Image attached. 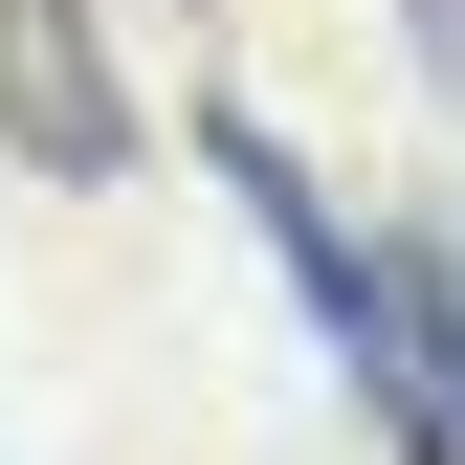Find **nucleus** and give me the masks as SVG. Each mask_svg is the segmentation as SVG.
<instances>
[{"instance_id":"2","label":"nucleus","mask_w":465,"mask_h":465,"mask_svg":"<svg viewBox=\"0 0 465 465\" xmlns=\"http://www.w3.org/2000/svg\"><path fill=\"white\" fill-rule=\"evenodd\" d=\"M200 178L244 200V244L288 266V311H311V355L355 377V355H377V244H355V200H332V178H311V155L266 134L244 89H200Z\"/></svg>"},{"instance_id":"3","label":"nucleus","mask_w":465,"mask_h":465,"mask_svg":"<svg viewBox=\"0 0 465 465\" xmlns=\"http://www.w3.org/2000/svg\"><path fill=\"white\" fill-rule=\"evenodd\" d=\"M399 67H421V89H465V0H399Z\"/></svg>"},{"instance_id":"4","label":"nucleus","mask_w":465,"mask_h":465,"mask_svg":"<svg viewBox=\"0 0 465 465\" xmlns=\"http://www.w3.org/2000/svg\"><path fill=\"white\" fill-rule=\"evenodd\" d=\"M178 23H200V0H178Z\"/></svg>"},{"instance_id":"1","label":"nucleus","mask_w":465,"mask_h":465,"mask_svg":"<svg viewBox=\"0 0 465 465\" xmlns=\"http://www.w3.org/2000/svg\"><path fill=\"white\" fill-rule=\"evenodd\" d=\"M134 155H155V111H134V67H111V0H0V178L134 200Z\"/></svg>"}]
</instances>
